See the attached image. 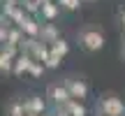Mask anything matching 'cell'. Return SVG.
Instances as JSON below:
<instances>
[{"mask_svg":"<svg viewBox=\"0 0 125 116\" xmlns=\"http://www.w3.org/2000/svg\"><path fill=\"white\" fill-rule=\"evenodd\" d=\"M76 40H79V46L86 51V54H97V51L104 49V33L100 30V28L95 26H88V28H81L79 35H76Z\"/></svg>","mask_w":125,"mask_h":116,"instance_id":"6da1fadb","label":"cell"},{"mask_svg":"<svg viewBox=\"0 0 125 116\" xmlns=\"http://www.w3.org/2000/svg\"><path fill=\"white\" fill-rule=\"evenodd\" d=\"M97 114L104 116H123L125 114V102L116 93H104L97 102Z\"/></svg>","mask_w":125,"mask_h":116,"instance_id":"7a4b0ae2","label":"cell"},{"mask_svg":"<svg viewBox=\"0 0 125 116\" xmlns=\"http://www.w3.org/2000/svg\"><path fill=\"white\" fill-rule=\"evenodd\" d=\"M46 98L51 100L53 107H62L72 95H70V91H67L65 84H49V86H46Z\"/></svg>","mask_w":125,"mask_h":116,"instance_id":"3957f363","label":"cell"},{"mask_svg":"<svg viewBox=\"0 0 125 116\" xmlns=\"http://www.w3.org/2000/svg\"><path fill=\"white\" fill-rule=\"evenodd\" d=\"M62 84L67 86L72 98H76V100H86L88 98V81L86 79H81V77H67Z\"/></svg>","mask_w":125,"mask_h":116,"instance_id":"277c9868","label":"cell"},{"mask_svg":"<svg viewBox=\"0 0 125 116\" xmlns=\"http://www.w3.org/2000/svg\"><path fill=\"white\" fill-rule=\"evenodd\" d=\"M23 107H26V116H40L46 112V102L42 95H30L28 100H23Z\"/></svg>","mask_w":125,"mask_h":116,"instance_id":"5b68a950","label":"cell"},{"mask_svg":"<svg viewBox=\"0 0 125 116\" xmlns=\"http://www.w3.org/2000/svg\"><path fill=\"white\" fill-rule=\"evenodd\" d=\"M19 28H21L26 35L30 37H40V30H42V23H37V19L32 16V14H26V19H23L21 23H19Z\"/></svg>","mask_w":125,"mask_h":116,"instance_id":"8992f818","label":"cell"},{"mask_svg":"<svg viewBox=\"0 0 125 116\" xmlns=\"http://www.w3.org/2000/svg\"><path fill=\"white\" fill-rule=\"evenodd\" d=\"M32 60H35V58H32L30 54H19L16 58H14V70H12V74H16V77L26 74V72L30 70Z\"/></svg>","mask_w":125,"mask_h":116,"instance_id":"52a82bcc","label":"cell"},{"mask_svg":"<svg viewBox=\"0 0 125 116\" xmlns=\"http://www.w3.org/2000/svg\"><path fill=\"white\" fill-rule=\"evenodd\" d=\"M60 5L56 2V0H44L42 2V9H40V14H42V19L44 21H56V16L60 14Z\"/></svg>","mask_w":125,"mask_h":116,"instance_id":"ba28073f","label":"cell"},{"mask_svg":"<svg viewBox=\"0 0 125 116\" xmlns=\"http://www.w3.org/2000/svg\"><path fill=\"white\" fill-rule=\"evenodd\" d=\"M60 37V30H58V26H56L53 21H46V23H42V30H40V40H44V42H56Z\"/></svg>","mask_w":125,"mask_h":116,"instance_id":"9c48e42d","label":"cell"},{"mask_svg":"<svg viewBox=\"0 0 125 116\" xmlns=\"http://www.w3.org/2000/svg\"><path fill=\"white\" fill-rule=\"evenodd\" d=\"M62 107L70 112V116H88V109H86L83 100H76V98H70Z\"/></svg>","mask_w":125,"mask_h":116,"instance_id":"30bf717a","label":"cell"},{"mask_svg":"<svg viewBox=\"0 0 125 116\" xmlns=\"http://www.w3.org/2000/svg\"><path fill=\"white\" fill-rule=\"evenodd\" d=\"M67 51H70V44H67L65 37H58L56 42H51V54H53V56L65 58V56H67Z\"/></svg>","mask_w":125,"mask_h":116,"instance_id":"8fae6325","label":"cell"},{"mask_svg":"<svg viewBox=\"0 0 125 116\" xmlns=\"http://www.w3.org/2000/svg\"><path fill=\"white\" fill-rule=\"evenodd\" d=\"M12 70H14V56L0 51V72L2 74H12Z\"/></svg>","mask_w":125,"mask_h":116,"instance_id":"7c38bea8","label":"cell"},{"mask_svg":"<svg viewBox=\"0 0 125 116\" xmlns=\"http://www.w3.org/2000/svg\"><path fill=\"white\" fill-rule=\"evenodd\" d=\"M23 37H26V33L21 30L19 26H12L9 28V35H7V42H14V44H21Z\"/></svg>","mask_w":125,"mask_h":116,"instance_id":"4fadbf2b","label":"cell"},{"mask_svg":"<svg viewBox=\"0 0 125 116\" xmlns=\"http://www.w3.org/2000/svg\"><path fill=\"white\" fill-rule=\"evenodd\" d=\"M46 72V65L42 60H32V65H30V70H28V74L32 77V79H40L42 74Z\"/></svg>","mask_w":125,"mask_h":116,"instance_id":"5bb4252c","label":"cell"},{"mask_svg":"<svg viewBox=\"0 0 125 116\" xmlns=\"http://www.w3.org/2000/svg\"><path fill=\"white\" fill-rule=\"evenodd\" d=\"M7 116H26V107H23V102H19V100L9 102V107H7Z\"/></svg>","mask_w":125,"mask_h":116,"instance_id":"9a60e30c","label":"cell"},{"mask_svg":"<svg viewBox=\"0 0 125 116\" xmlns=\"http://www.w3.org/2000/svg\"><path fill=\"white\" fill-rule=\"evenodd\" d=\"M2 51L16 58L19 54H21V46H19V44H14V42H2Z\"/></svg>","mask_w":125,"mask_h":116,"instance_id":"2e32d148","label":"cell"},{"mask_svg":"<svg viewBox=\"0 0 125 116\" xmlns=\"http://www.w3.org/2000/svg\"><path fill=\"white\" fill-rule=\"evenodd\" d=\"M60 60H62L60 56H53V54H51V56H49V60H46L44 65H46V70H56V67L60 65Z\"/></svg>","mask_w":125,"mask_h":116,"instance_id":"e0dca14e","label":"cell"},{"mask_svg":"<svg viewBox=\"0 0 125 116\" xmlns=\"http://www.w3.org/2000/svg\"><path fill=\"white\" fill-rule=\"evenodd\" d=\"M121 23H123V28H125V9H123V14H121Z\"/></svg>","mask_w":125,"mask_h":116,"instance_id":"ac0fdd59","label":"cell"},{"mask_svg":"<svg viewBox=\"0 0 125 116\" xmlns=\"http://www.w3.org/2000/svg\"><path fill=\"white\" fill-rule=\"evenodd\" d=\"M123 46H125V33H123Z\"/></svg>","mask_w":125,"mask_h":116,"instance_id":"d6986e66","label":"cell"},{"mask_svg":"<svg viewBox=\"0 0 125 116\" xmlns=\"http://www.w3.org/2000/svg\"><path fill=\"white\" fill-rule=\"evenodd\" d=\"M123 58H125V46H123Z\"/></svg>","mask_w":125,"mask_h":116,"instance_id":"ffe728a7","label":"cell"},{"mask_svg":"<svg viewBox=\"0 0 125 116\" xmlns=\"http://www.w3.org/2000/svg\"><path fill=\"white\" fill-rule=\"evenodd\" d=\"M83 2H93V0H83Z\"/></svg>","mask_w":125,"mask_h":116,"instance_id":"44dd1931","label":"cell"},{"mask_svg":"<svg viewBox=\"0 0 125 116\" xmlns=\"http://www.w3.org/2000/svg\"><path fill=\"white\" fill-rule=\"evenodd\" d=\"M100 116H104V114H100Z\"/></svg>","mask_w":125,"mask_h":116,"instance_id":"7402d4cb","label":"cell"}]
</instances>
